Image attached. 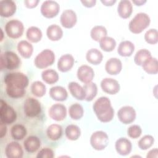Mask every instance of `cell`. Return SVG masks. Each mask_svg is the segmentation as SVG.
I'll use <instances>...</instances> for the list:
<instances>
[{
	"label": "cell",
	"instance_id": "cell-1",
	"mask_svg": "<svg viewBox=\"0 0 158 158\" xmlns=\"http://www.w3.org/2000/svg\"><path fill=\"white\" fill-rule=\"evenodd\" d=\"M6 91L7 95L14 99L22 98L25 93V88L28 85V78L23 73L12 72L4 77Z\"/></svg>",
	"mask_w": 158,
	"mask_h": 158
},
{
	"label": "cell",
	"instance_id": "cell-2",
	"mask_svg": "<svg viewBox=\"0 0 158 158\" xmlns=\"http://www.w3.org/2000/svg\"><path fill=\"white\" fill-rule=\"evenodd\" d=\"M93 109L97 118L101 122L111 121L114 116V110L110 99L105 96L98 98L93 104Z\"/></svg>",
	"mask_w": 158,
	"mask_h": 158
},
{
	"label": "cell",
	"instance_id": "cell-3",
	"mask_svg": "<svg viewBox=\"0 0 158 158\" xmlns=\"http://www.w3.org/2000/svg\"><path fill=\"white\" fill-rule=\"evenodd\" d=\"M150 22V17L147 14L138 13L129 22V30L133 33H140L149 25Z\"/></svg>",
	"mask_w": 158,
	"mask_h": 158
},
{
	"label": "cell",
	"instance_id": "cell-4",
	"mask_svg": "<svg viewBox=\"0 0 158 158\" xmlns=\"http://www.w3.org/2000/svg\"><path fill=\"white\" fill-rule=\"evenodd\" d=\"M20 59L19 56L12 51H6L1 53L0 57V65L1 70L4 69L14 70L19 67Z\"/></svg>",
	"mask_w": 158,
	"mask_h": 158
},
{
	"label": "cell",
	"instance_id": "cell-5",
	"mask_svg": "<svg viewBox=\"0 0 158 158\" xmlns=\"http://www.w3.org/2000/svg\"><path fill=\"white\" fill-rule=\"evenodd\" d=\"M55 61V54L52 51L46 49L40 52L35 58V65L38 69H44L53 64Z\"/></svg>",
	"mask_w": 158,
	"mask_h": 158
},
{
	"label": "cell",
	"instance_id": "cell-6",
	"mask_svg": "<svg viewBox=\"0 0 158 158\" xmlns=\"http://www.w3.org/2000/svg\"><path fill=\"white\" fill-rule=\"evenodd\" d=\"M0 118L1 122L6 125L12 123L17 118V114L14 108L8 105L2 99L1 100Z\"/></svg>",
	"mask_w": 158,
	"mask_h": 158
},
{
	"label": "cell",
	"instance_id": "cell-7",
	"mask_svg": "<svg viewBox=\"0 0 158 158\" xmlns=\"http://www.w3.org/2000/svg\"><path fill=\"white\" fill-rule=\"evenodd\" d=\"M109 143V137L103 131H94L90 137V144L93 149L97 151L104 149Z\"/></svg>",
	"mask_w": 158,
	"mask_h": 158
},
{
	"label": "cell",
	"instance_id": "cell-8",
	"mask_svg": "<svg viewBox=\"0 0 158 158\" xmlns=\"http://www.w3.org/2000/svg\"><path fill=\"white\" fill-rule=\"evenodd\" d=\"M23 25L20 20L12 19L8 21L5 25V31L7 36L11 38L16 39L22 36L23 33Z\"/></svg>",
	"mask_w": 158,
	"mask_h": 158
},
{
	"label": "cell",
	"instance_id": "cell-9",
	"mask_svg": "<svg viewBox=\"0 0 158 158\" xmlns=\"http://www.w3.org/2000/svg\"><path fill=\"white\" fill-rule=\"evenodd\" d=\"M41 110V104L33 98H27L23 104V111L25 114L29 117H33L38 115Z\"/></svg>",
	"mask_w": 158,
	"mask_h": 158
},
{
	"label": "cell",
	"instance_id": "cell-10",
	"mask_svg": "<svg viewBox=\"0 0 158 158\" xmlns=\"http://www.w3.org/2000/svg\"><path fill=\"white\" fill-rule=\"evenodd\" d=\"M40 10L41 13L44 17L46 18H53L58 14L60 6L56 1L48 0L43 2Z\"/></svg>",
	"mask_w": 158,
	"mask_h": 158
},
{
	"label": "cell",
	"instance_id": "cell-11",
	"mask_svg": "<svg viewBox=\"0 0 158 158\" xmlns=\"http://www.w3.org/2000/svg\"><path fill=\"white\" fill-rule=\"evenodd\" d=\"M136 115L135 109L130 106L122 107L117 112L118 120L123 124H129L134 122Z\"/></svg>",
	"mask_w": 158,
	"mask_h": 158
},
{
	"label": "cell",
	"instance_id": "cell-12",
	"mask_svg": "<svg viewBox=\"0 0 158 158\" xmlns=\"http://www.w3.org/2000/svg\"><path fill=\"white\" fill-rule=\"evenodd\" d=\"M60 21L62 27L66 28H71L77 23V14L72 9H66L60 15Z\"/></svg>",
	"mask_w": 158,
	"mask_h": 158
},
{
	"label": "cell",
	"instance_id": "cell-13",
	"mask_svg": "<svg viewBox=\"0 0 158 158\" xmlns=\"http://www.w3.org/2000/svg\"><path fill=\"white\" fill-rule=\"evenodd\" d=\"M49 115L52 119L56 121H62L66 117L67 109L62 104H54L49 109Z\"/></svg>",
	"mask_w": 158,
	"mask_h": 158
},
{
	"label": "cell",
	"instance_id": "cell-14",
	"mask_svg": "<svg viewBox=\"0 0 158 158\" xmlns=\"http://www.w3.org/2000/svg\"><path fill=\"white\" fill-rule=\"evenodd\" d=\"M101 87L102 91L109 94H115L120 90L118 82L112 78H105L101 82Z\"/></svg>",
	"mask_w": 158,
	"mask_h": 158
},
{
	"label": "cell",
	"instance_id": "cell-15",
	"mask_svg": "<svg viewBox=\"0 0 158 158\" xmlns=\"http://www.w3.org/2000/svg\"><path fill=\"white\" fill-rule=\"evenodd\" d=\"M5 154L8 158H21L23 157V151L19 143L12 141L6 146Z\"/></svg>",
	"mask_w": 158,
	"mask_h": 158
},
{
	"label": "cell",
	"instance_id": "cell-16",
	"mask_svg": "<svg viewBox=\"0 0 158 158\" xmlns=\"http://www.w3.org/2000/svg\"><path fill=\"white\" fill-rule=\"evenodd\" d=\"M77 75L80 81L84 83H88L93 80L94 72L90 66L83 65L78 67Z\"/></svg>",
	"mask_w": 158,
	"mask_h": 158
},
{
	"label": "cell",
	"instance_id": "cell-17",
	"mask_svg": "<svg viewBox=\"0 0 158 158\" xmlns=\"http://www.w3.org/2000/svg\"><path fill=\"white\" fill-rule=\"evenodd\" d=\"M115 148L117 153L121 156L128 155L132 149L131 141L126 138H118L115 144Z\"/></svg>",
	"mask_w": 158,
	"mask_h": 158
},
{
	"label": "cell",
	"instance_id": "cell-18",
	"mask_svg": "<svg viewBox=\"0 0 158 158\" xmlns=\"http://www.w3.org/2000/svg\"><path fill=\"white\" fill-rule=\"evenodd\" d=\"M122 69L121 60L116 57H112L107 60L105 64V69L107 73L112 75L118 74Z\"/></svg>",
	"mask_w": 158,
	"mask_h": 158
},
{
	"label": "cell",
	"instance_id": "cell-19",
	"mask_svg": "<svg viewBox=\"0 0 158 158\" xmlns=\"http://www.w3.org/2000/svg\"><path fill=\"white\" fill-rule=\"evenodd\" d=\"M16 11V4L12 0H3L0 2V15L4 17H9L14 15Z\"/></svg>",
	"mask_w": 158,
	"mask_h": 158
},
{
	"label": "cell",
	"instance_id": "cell-20",
	"mask_svg": "<svg viewBox=\"0 0 158 158\" xmlns=\"http://www.w3.org/2000/svg\"><path fill=\"white\" fill-rule=\"evenodd\" d=\"M74 64V58L70 54L62 55L57 62V68L62 72L70 70Z\"/></svg>",
	"mask_w": 158,
	"mask_h": 158
},
{
	"label": "cell",
	"instance_id": "cell-21",
	"mask_svg": "<svg viewBox=\"0 0 158 158\" xmlns=\"http://www.w3.org/2000/svg\"><path fill=\"white\" fill-rule=\"evenodd\" d=\"M133 11V6L128 0H122L117 6V12L118 15L123 19L128 18Z\"/></svg>",
	"mask_w": 158,
	"mask_h": 158
},
{
	"label": "cell",
	"instance_id": "cell-22",
	"mask_svg": "<svg viewBox=\"0 0 158 158\" xmlns=\"http://www.w3.org/2000/svg\"><path fill=\"white\" fill-rule=\"evenodd\" d=\"M23 146L28 152H35L40 148L41 141L36 136H29L25 139Z\"/></svg>",
	"mask_w": 158,
	"mask_h": 158
},
{
	"label": "cell",
	"instance_id": "cell-23",
	"mask_svg": "<svg viewBox=\"0 0 158 158\" xmlns=\"http://www.w3.org/2000/svg\"><path fill=\"white\" fill-rule=\"evenodd\" d=\"M51 98L57 101H64L67 99L68 94L66 89L60 86H56L49 89Z\"/></svg>",
	"mask_w": 158,
	"mask_h": 158
},
{
	"label": "cell",
	"instance_id": "cell-24",
	"mask_svg": "<svg viewBox=\"0 0 158 158\" xmlns=\"http://www.w3.org/2000/svg\"><path fill=\"white\" fill-rule=\"evenodd\" d=\"M68 88L70 94L78 100H83L85 98V93L83 88L77 82L72 81L69 83Z\"/></svg>",
	"mask_w": 158,
	"mask_h": 158
},
{
	"label": "cell",
	"instance_id": "cell-25",
	"mask_svg": "<svg viewBox=\"0 0 158 158\" xmlns=\"http://www.w3.org/2000/svg\"><path fill=\"white\" fill-rule=\"evenodd\" d=\"M86 59L89 63L93 65H98L102 62L103 55L98 49L91 48L87 51Z\"/></svg>",
	"mask_w": 158,
	"mask_h": 158
},
{
	"label": "cell",
	"instance_id": "cell-26",
	"mask_svg": "<svg viewBox=\"0 0 158 158\" xmlns=\"http://www.w3.org/2000/svg\"><path fill=\"white\" fill-rule=\"evenodd\" d=\"M135 50L134 44L130 41H123L120 43L117 48V52L123 57L130 56Z\"/></svg>",
	"mask_w": 158,
	"mask_h": 158
},
{
	"label": "cell",
	"instance_id": "cell-27",
	"mask_svg": "<svg viewBox=\"0 0 158 158\" xmlns=\"http://www.w3.org/2000/svg\"><path fill=\"white\" fill-rule=\"evenodd\" d=\"M17 50L19 54L24 58H29L32 55L33 47L31 43L26 40H22L18 43Z\"/></svg>",
	"mask_w": 158,
	"mask_h": 158
},
{
	"label": "cell",
	"instance_id": "cell-28",
	"mask_svg": "<svg viewBox=\"0 0 158 158\" xmlns=\"http://www.w3.org/2000/svg\"><path fill=\"white\" fill-rule=\"evenodd\" d=\"M46 35L51 41H58L62 37L63 31L59 25L52 24L48 27Z\"/></svg>",
	"mask_w": 158,
	"mask_h": 158
},
{
	"label": "cell",
	"instance_id": "cell-29",
	"mask_svg": "<svg viewBox=\"0 0 158 158\" xmlns=\"http://www.w3.org/2000/svg\"><path fill=\"white\" fill-rule=\"evenodd\" d=\"M46 134L49 139L52 141L59 139L62 135V128L58 124H51L46 130Z\"/></svg>",
	"mask_w": 158,
	"mask_h": 158
},
{
	"label": "cell",
	"instance_id": "cell-30",
	"mask_svg": "<svg viewBox=\"0 0 158 158\" xmlns=\"http://www.w3.org/2000/svg\"><path fill=\"white\" fill-rule=\"evenodd\" d=\"M143 70L149 74H156L158 72V62L155 57H151L142 64Z\"/></svg>",
	"mask_w": 158,
	"mask_h": 158
},
{
	"label": "cell",
	"instance_id": "cell-31",
	"mask_svg": "<svg viewBox=\"0 0 158 158\" xmlns=\"http://www.w3.org/2000/svg\"><path fill=\"white\" fill-rule=\"evenodd\" d=\"M83 88L85 93V99L86 101H92L96 97L98 93V87L96 84L91 81L89 83H85Z\"/></svg>",
	"mask_w": 158,
	"mask_h": 158
},
{
	"label": "cell",
	"instance_id": "cell-32",
	"mask_svg": "<svg viewBox=\"0 0 158 158\" xmlns=\"http://www.w3.org/2000/svg\"><path fill=\"white\" fill-rule=\"evenodd\" d=\"M27 39L32 43H37L40 41L42 38L41 30L36 27H29L26 32Z\"/></svg>",
	"mask_w": 158,
	"mask_h": 158
},
{
	"label": "cell",
	"instance_id": "cell-33",
	"mask_svg": "<svg viewBox=\"0 0 158 158\" xmlns=\"http://www.w3.org/2000/svg\"><path fill=\"white\" fill-rule=\"evenodd\" d=\"M41 77L44 82L49 85L56 83L59 80V75L57 72L53 69L43 70L41 73Z\"/></svg>",
	"mask_w": 158,
	"mask_h": 158
},
{
	"label": "cell",
	"instance_id": "cell-34",
	"mask_svg": "<svg viewBox=\"0 0 158 158\" xmlns=\"http://www.w3.org/2000/svg\"><path fill=\"white\" fill-rule=\"evenodd\" d=\"M11 136L16 140H21L27 135L25 127L21 124L14 125L10 129Z\"/></svg>",
	"mask_w": 158,
	"mask_h": 158
},
{
	"label": "cell",
	"instance_id": "cell-35",
	"mask_svg": "<svg viewBox=\"0 0 158 158\" xmlns=\"http://www.w3.org/2000/svg\"><path fill=\"white\" fill-rule=\"evenodd\" d=\"M66 137L72 141H75L79 138L81 135L80 128L76 125H69L65 130Z\"/></svg>",
	"mask_w": 158,
	"mask_h": 158
},
{
	"label": "cell",
	"instance_id": "cell-36",
	"mask_svg": "<svg viewBox=\"0 0 158 158\" xmlns=\"http://www.w3.org/2000/svg\"><path fill=\"white\" fill-rule=\"evenodd\" d=\"M100 48L104 51L110 52L112 51L116 46L115 40L109 36H105L99 40Z\"/></svg>",
	"mask_w": 158,
	"mask_h": 158
},
{
	"label": "cell",
	"instance_id": "cell-37",
	"mask_svg": "<svg viewBox=\"0 0 158 158\" xmlns=\"http://www.w3.org/2000/svg\"><path fill=\"white\" fill-rule=\"evenodd\" d=\"M84 110L81 105L78 103L72 104L69 109V114L73 120H79L83 115Z\"/></svg>",
	"mask_w": 158,
	"mask_h": 158
},
{
	"label": "cell",
	"instance_id": "cell-38",
	"mask_svg": "<svg viewBox=\"0 0 158 158\" xmlns=\"http://www.w3.org/2000/svg\"><path fill=\"white\" fill-rule=\"evenodd\" d=\"M107 34V31L106 28L102 25L94 26L90 32L91 38L96 41H99L101 38L106 36Z\"/></svg>",
	"mask_w": 158,
	"mask_h": 158
},
{
	"label": "cell",
	"instance_id": "cell-39",
	"mask_svg": "<svg viewBox=\"0 0 158 158\" xmlns=\"http://www.w3.org/2000/svg\"><path fill=\"white\" fill-rule=\"evenodd\" d=\"M151 56V53L146 49H141L138 51L134 57V62L137 65L141 66L143 62Z\"/></svg>",
	"mask_w": 158,
	"mask_h": 158
},
{
	"label": "cell",
	"instance_id": "cell-40",
	"mask_svg": "<svg viewBox=\"0 0 158 158\" xmlns=\"http://www.w3.org/2000/svg\"><path fill=\"white\" fill-rule=\"evenodd\" d=\"M31 91L32 94L36 97H42L46 93V86L40 81H36L32 83L31 85Z\"/></svg>",
	"mask_w": 158,
	"mask_h": 158
},
{
	"label": "cell",
	"instance_id": "cell-41",
	"mask_svg": "<svg viewBox=\"0 0 158 158\" xmlns=\"http://www.w3.org/2000/svg\"><path fill=\"white\" fill-rule=\"evenodd\" d=\"M154 142V138L152 136L146 135L143 136L138 141V145L140 149L146 150L151 148Z\"/></svg>",
	"mask_w": 158,
	"mask_h": 158
},
{
	"label": "cell",
	"instance_id": "cell-42",
	"mask_svg": "<svg viewBox=\"0 0 158 158\" xmlns=\"http://www.w3.org/2000/svg\"><path fill=\"white\" fill-rule=\"evenodd\" d=\"M145 41L151 44H155L158 41V32L155 28H151L148 30L144 34Z\"/></svg>",
	"mask_w": 158,
	"mask_h": 158
},
{
	"label": "cell",
	"instance_id": "cell-43",
	"mask_svg": "<svg viewBox=\"0 0 158 158\" xmlns=\"http://www.w3.org/2000/svg\"><path fill=\"white\" fill-rule=\"evenodd\" d=\"M142 133V129L140 126L138 125H131L127 130V134L129 137L136 139L140 136Z\"/></svg>",
	"mask_w": 158,
	"mask_h": 158
},
{
	"label": "cell",
	"instance_id": "cell-44",
	"mask_svg": "<svg viewBox=\"0 0 158 158\" xmlns=\"http://www.w3.org/2000/svg\"><path fill=\"white\" fill-rule=\"evenodd\" d=\"M54 154L52 149L46 148H43L39 151L36 157L37 158H52L54 157Z\"/></svg>",
	"mask_w": 158,
	"mask_h": 158
},
{
	"label": "cell",
	"instance_id": "cell-45",
	"mask_svg": "<svg viewBox=\"0 0 158 158\" xmlns=\"http://www.w3.org/2000/svg\"><path fill=\"white\" fill-rule=\"evenodd\" d=\"M38 0H25L24 1L25 6L28 8H33L38 4Z\"/></svg>",
	"mask_w": 158,
	"mask_h": 158
},
{
	"label": "cell",
	"instance_id": "cell-46",
	"mask_svg": "<svg viewBox=\"0 0 158 158\" xmlns=\"http://www.w3.org/2000/svg\"><path fill=\"white\" fill-rule=\"evenodd\" d=\"M81 2L87 7H91L93 6H95V4L96 2V0H89V1H85V0H81Z\"/></svg>",
	"mask_w": 158,
	"mask_h": 158
},
{
	"label": "cell",
	"instance_id": "cell-47",
	"mask_svg": "<svg viewBox=\"0 0 158 158\" xmlns=\"http://www.w3.org/2000/svg\"><path fill=\"white\" fill-rule=\"evenodd\" d=\"M158 157V149L157 148L151 149V151H149L146 156V157H156L157 158Z\"/></svg>",
	"mask_w": 158,
	"mask_h": 158
},
{
	"label": "cell",
	"instance_id": "cell-48",
	"mask_svg": "<svg viewBox=\"0 0 158 158\" xmlns=\"http://www.w3.org/2000/svg\"><path fill=\"white\" fill-rule=\"evenodd\" d=\"M1 138H2L6 133L7 128L6 124H4L1 122Z\"/></svg>",
	"mask_w": 158,
	"mask_h": 158
},
{
	"label": "cell",
	"instance_id": "cell-49",
	"mask_svg": "<svg viewBox=\"0 0 158 158\" xmlns=\"http://www.w3.org/2000/svg\"><path fill=\"white\" fill-rule=\"evenodd\" d=\"M116 2L115 0H110V1H107V0H101V2L104 4L105 6H112L115 2Z\"/></svg>",
	"mask_w": 158,
	"mask_h": 158
},
{
	"label": "cell",
	"instance_id": "cell-50",
	"mask_svg": "<svg viewBox=\"0 0 158 158\" xmlns=\"http://www.w3.org/2000/svg\"><path fill=\"white\" fill-rule=\"evenodd\" d=\"M146 2V1H143V0H139V1H134L133 0V2L134 4H135L136 6H141L143 4H144L145 2Z\"/></svg>",
	"mask_w": 158,
	"mask_h": 158
}]
</instances>
